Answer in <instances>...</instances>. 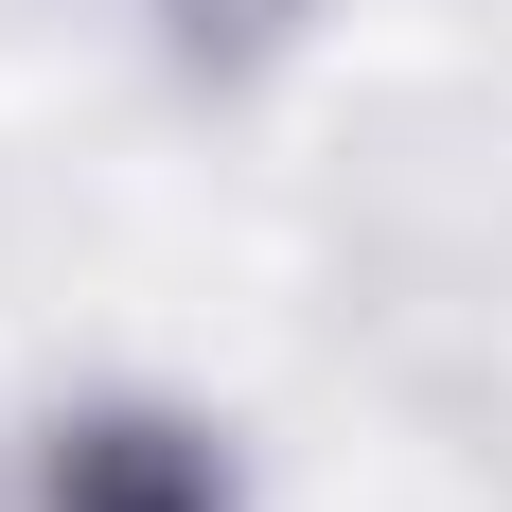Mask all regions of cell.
<instances>
[{
  "label": "cell",
  "mask_w": 512,
  "mask_h": 512,
  "mask_svg": "<svg viewBox=\"0 0 512 512\" xmlns=\"http://www.w3.org/2000/svg\"><path fill=\"white\" fill-rule=\"evenodd\" d=\"M283 18H301V0H177V36H195V53H265Z\"/></svg>",
  "instance_id": "cell-2"
},
{
  "label": "cell",
  "mask_w": 512,
  "mask_h": 512,
  "mask_svg": "<svg viewBox=\"0 0 512 512\" xmlns=\"http://www.w3.org/2000/svg\"><path fill=\"white\" fill-rule=\"evenodd\" d=\"M53 512H230V495H212V460L177 424H89L53 460Z\"/></svg>",
  "instance_id": "cell-1"
}]
</instances>
